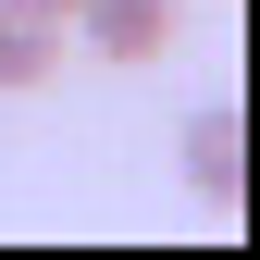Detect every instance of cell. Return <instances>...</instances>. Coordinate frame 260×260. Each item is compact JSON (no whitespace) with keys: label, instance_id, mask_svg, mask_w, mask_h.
<instances>
[{"label":"cell","instance_id":"obj_1","mask_svg":"<svg viewBox=\"0 0 260 260\" xmlns=\"http://www.w3.org/2000/svg\"><path fill=\"white\" fill-rule=\"evenodd\" d=\"M62 25L87 38V62H174V38H186V0H75Z\"/></svg>","mask_w":260,"mask_h":260},{"label":"cell","instance_id":"obj_2","mask_svg":"<svg viewBox=\"0 0 260 260\" xmlns=\"http://www.w3.org/2000/svg\"><path fill=\"white\" fill-rule=\"evenodd\" d=\"M50 75H62V25L25 13V0H0V100H25V87H50Z\"/></svg>","mask_w":260,"mask_h":260},{"label":"cell","instance_id":"obj_3","mask_svg":"<svg viewBox=\"0 0 260 260\" xmlns=\"http://www.w3.org/2000/svg\"><path fill=\"white\" fill-rule=\"evenodd\" d=\"M236 149H248V137H236V112H223V100H211V112H186V186H199L211 211L236 199Z\"/></svg>","mask_w":260,"mask_h":260},{"label":"cell","instance_id":"obj_4","mask_svg":"<svg viewBox=\"0 0 260 260\" xmlns=\"http://www.w3.org/2000/svg\"><path fill=\"white\" fill-rule=\"evenodd\" d=\"M25 13H50V25H62V13H75V0H25Z\"/></svg>","mask_w":260,"mask_h":260}]
</instances>
